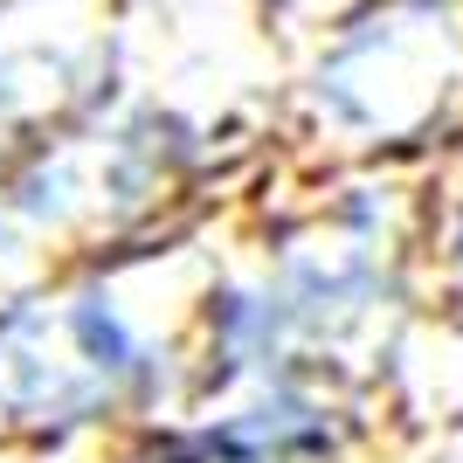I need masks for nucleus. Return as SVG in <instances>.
<instances>
[{
  "label": "nucleus",
  "instance_id": "1",
  "mask_svg": "<svg viewBox=\"0 0 463 463\" xmlns=\"http://www.w3.org/2000/svg\"><path fill=\"white\" fill-rule=\"evenodd\" d=\"M214 222L56 256L0 284V457H104L194 402L187 311Z\"/></svg>",
  "mask_w": 463,
  "mask_h": 463
},
{
  "label": "nucleus",
  "instance_id": "2",
  "mask_svg": "<svg viewBox=\"0 0 463 463\" xmlns=\"http://www.w3.org/2000/svg\"><path fill=\"white\" fill-rule=\"evenodd\" d=\"M0 463H97V457H0Z\"/></svg>",
  "mask_w": 463,
  "mask_h": 463
}]
</instances>
